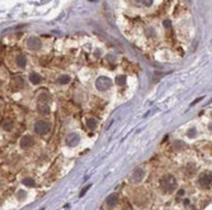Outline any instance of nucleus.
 <instances>
[{"mask_svg":"<svg viewBox=\"0 0 212 210\" xmlns=\"http://www.w3.org/2000/svg\"><path fill=\"white\" fill-rule=\"evenodd\" d=\"M160 186H162L164 192H172V191H174L177 187V180L173 177L172 175H167L162 179Z\"/></svg>","mask_w":212,"mask_h":210,"instance_id":"obj_1","label":"nucleus"},{"mask_svg":"<svg viewBox=\"0 0 212 210\" xmlns=\"http://www.w3.org/2000/svg\"><path fill=\"white\" fill-rule=\"evenodd\" d=\"M35 132L40 136H43V134H47L50 132V124L45 120H38L35 123Z\"/></svg>","mask_w":212,"mask_h":210,"instance_id":"obj_2","label":"nucleus"},{"mask_svg":"<svg viewBox=\"0 0 212 210\" xmlns=\"http://www.w3.org/2000/svg\"><path fill=\"white\" fill-rule=\"evenodd\" d=\"M211 184H212V174L208 171L202 172L200 177H198V185L201 187H208Z\"/></svg>","mask_w":212,"mask_h":210,"instance_id":"obj_3","label":"nucleus"},{"mask_svg":"<svg viewBox=\"0 0 212 210\" xmlns=\"http://www.w3.org/2000/svg\"><path fill=\"white\" fill-rule=\"evenodd\" d=\"M111 85H112V81L108 77H104V76H100L98 80H97V82H95L97 89L100 90V91H104V90L109 89Z\"/></svg>","mask_w":212,"mask_h":210,"instance_id":"obj_4","label":"nucleus"},{"mask_svg":"<svg viewBox=\"0 0 212 210\" xmlns=\"http://www.w3.org/2000/svg\"><path fill=\"white\" fill-rule=\"evenodd\" d=\"M19 144H20V148L28 149V148H31V147L35 144V139H33L32 136L27 134V136H23V137H22V139H20V142H19Z\"/></svg>","mask_w":212,"mask_h":210,"instance_id":"obj_5","label":"nucleus"},{"mask_svg":"<svg viewBox=\"0 0 212 210\" xmlns=\"http://www.w3.org/2000/svg\"><path fill=\"white\" fill-rule=\"evenodd\" d=\"M27 46L29 49H33V51H37V49L41 48L42 46V42L40 38H37V37H31V38L27 39Z\"/></svg>","mask_w":212,"mask_h":210,"instance_id":"obj_6","label":"nucleus"},{"mask_svg":"<svg viewBox=\"0 0 212 210\" xmlns=\"http://www.w3.org/2000/svg\"><path fill=\"white\" fill-rule=\"evenodd\" d=\"M117 203H118V196L116 194H112L107 197V200H105V206L108 209H112V208L116 206Z\"/></svg>","mask_w":212,"mask_h":210,"instance_id":"obj_7","label":"nucleus"},{"mask_svg":"<svg viewBox=\"0 0 212 210\" xmlns=\"http://www.w3.org/2000/svg\"><path fill=\"white\" fill-rule=\"evenodd\" d=\"M143 176H145V171H143V169H137V170H135V172L132 174V177H131V180L135 182H138V181H141V180L143 179Z\"/></svg>","mask_w":212,"mask_h":210,"instance_id":"obj_8","label":"nucleus"},{"mask_svg":"<svg viewBox=\"0 0 212 210\" xmlns=\"http://www.w3.org/2000/svg\"><path fill=\"white\" fill-rule=\"evenodd\" d=\"M15 65L20 67V69H24L25 65H27V60H25V57L23 56V54H17L15 56Z\"/></svg>","mask_w":212,"mask_h":210,"instance_id":"obj_9","label":"nucleus"},{"mask_svg":"<svg viewBox=\"0 0 212 210\" xmlns=\"http://www.w3.org/2000/svg\"><path fill=\"white\" fill-rule=\"evenodd\" d=\"M12 85L15 87V89H20V87L24 86V80L22 76H14L12 81Z\"/></svg>","mask_w":212,"mask_h":210,"instance_id":"obj_10","label":"nucleus"},{"mask_svg":"<svg viewBox=\"0 0 212 210\" xmlns=\"http://www.w3.org/2000/svg\"><path fill=\"white\" fill-rule=\"evenodd\" d=\"M79 143V137L78 134H69L66 138V144L67 146H76Z\"/></svg>","mask_w":212,"mask_h":210,"instance_id":"obj_11","label":"nucleus"},{"mask_svg":"<svg viewBox=\"0 0 212 210\" xmlns=\"http://www.w3.org/2000/svg\"><path fill=\"white\" fill-rule=\"evenodd\" d=\"M29 81H31L33 85H37V84H40V82L42 81V77H41L38 74L32 72L31 75H29Z\"/></svg>","mask_w":212,"mask_h":210,"instance_id":"obj_12","label":"nucleus"},{"mask_svg":"<svg viewBox=\"0 0 212 210\" xmlns=\"http://www.w3.org/2000/svg\"><path fill=\"white\" fill-rule=\"evenodd\" d=\"M57 81H58V84H61V85H66V84H69L71 81V79H70V76H67V75H62V76L58 77Z\"/></svg>","mask_w":212,"mask_h":210,"instance_id":"obj_13","label":"nucleus"},{"mask_svg":"<svg viewBox=\"0 0 212 210\" xmlns=\"http://www.w3.org/2000/svg\"><path fill=\"white\" fill-rule=\"evenodd\" d=\"M38 111H40L41 114H48V113H50V108H48V105H46V104H41V105H38Z\"/></svg>","mask_w":212,"mask_h":210,"instance_id":"obj_14","label":"nucleus"},{"mask_svg":"<svg viewBox=\"0 0 212 210\" xmlns=\"http://www.w3.org/2000/svg\"><path fill=\"white\" fill-rule=\"evenodd\" d=\"M87 127L89 129H94L97 127V120L94 118H88L87 119Z\"/></svg>","mask_w":212,"mask_h":210,"instance_id":"obj_15","label":"nucleus"},{"mask_svg":"<svg viewBox=\"0 0 212 210\" xmlns=\"http://www.w3.org/2000/svg\"><path fill=\"white\" fill-rule=\"evenodd\" d=\"M3 129L4 131H12L13 129V121H10V120L3 121Z\"/></svg>","mask_w":212,"mask_h":210,"instance_id":"obj_16","label":"nucleus"},{"mask_svg":"<svg viewBox=\"0 0 212 210\" xmlns=\"http://www.w3.org/2000/svg\"><path fill=\"white\" fill-rule=\"evenodd\" d=\"M126 81V77H125V75H121V76H118L116 79V82H117V85H123Z\"/></svg>","mask_w":212,"mask_h":210,"instance_id":"obj_17","label":"nucleus"},{"mask_svg":"<svg viewBox=\"0 0 212 210\" xmlns=\"http://www.w3.org/2000/svg\"><path fill=\"white\" fill-rule=\"evenodd\" d=\"M23 184L25 185V186H33L35 185V181H33V179H24L23 180Z\"/></svg>","mask_w":212,"mask_h":210,"instance_id":"obj_18","label":"nucleus"},{"mask_svg":"<svg viewBox=\"0 0 212 210\" xmlns=\"http://www.w3.org/2000/svg\"><path fill=\"white\" fill-rule=\"evenodd\" d=\"M187 136L188 137H194L196 136V128H190L189 131L187 132Z\"/></svg>","mask_w":212,"mask_h":210,"instance_id":"obj_19","label":"nucleus"},{"mask_svg":"<svg viewBox=\"0 0 212 210\" xmlns=\"http://www.w3.org/2000/svg\"><path fill=\"white\" fill-rule=\"evenodd\" d=\"M47 99H48L47 94H41V96H40V100H41V101H46Z\"/></svg>","mask_w":212,"mask_h":210,"instance_id":"obj_20","label":"nucleus"},{"mask_svg":"<svg viewBox=\"0 0 212 210\" xmlns=\"http://www.w3.org/2000/svg\"><path fill=\"white\" fill-rule=\"evenodd\" d=\"M164 26L167 27V28H170V22H169V20H167V22H164Z\"/></svg>","mask_w":212,"mask_h":210,"instance_id":"obj_21","label":"nucleus"},{"mask_svg":"<svg viewBox=\"0 0 212 210\" xmlns=\"http://www.w3.org/2000/svg\"><path fill=\"white\" fill-rule=\"evenodd\" d=\"M89 187H90V186H87V187H85V190H83V191H81V194H80V196H83L84 194H85V192L89 190Z\"/></svg>","mask_w":212,"mask_h":210,"instance_id":"obj_22","label":"nucleus"},{"mask_svg":"<svg viewBox=\"0 0 212 210\" xmlns=\"http://www.w3.org/2000/svg\"><path fill=\"white\" fill-rule=\"evenodd\" d=\"M143 3H145L146 5H150V4H152V0H143Z\"/></svg>","mask_w":212,"mask_h":210,"instance_id":"obj_23","label":"nucleus"},{"mask_svg":"<svg viewBox=\"0 0 212 210\" xmlns=\"http://www.w3.org/2000/svg\"><path fill=\"white\" fill-rule=\"evenodd\" d=\"M183 194H184V190H179V191H178V195H179V196H182Z\"/></svg>","mask_w":212,"mask_h":210,"instance_id":"obj_24","label":"nucleus"},{"mask_svg":"<svg viewBox=\"0 0 212 210\" xmlns=\"http://www.w3.org/2000/svg\"><path fill=\"white\" fill-rule=\"evenodd\" d=\"M208 128H210V129H211V131H212V123L210 124V127H208Z\"/></svg>","mask_w":212,"mask_h":210,"instance_id":"obj_25","label":"nucleus"},{"mask_svg":"<svg viewBox=\"0 0 212 210\" xmlns=\"http://www.w3.org/2000/svg\"><path fill=\"white\" fill-rule=\"evenodd\" d=\"M90 1H93V0H90Z\"/></svg>","mask_w":212,"mask_h":210,"instance_id":"obj_26","label":"nucleus"}]
</instances>
